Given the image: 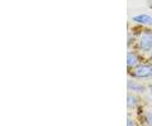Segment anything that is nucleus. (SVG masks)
Wrapping results in <instances>:
<instances>
[{"instance_id":"1","label":"nucleus","mask_w":152,"mask_h":126,"mask_svg":"<svg viewBox=\"0 0 152 126\" xmlns=\"http://www.w3.org/2000/svg\"><path fill=\"white\" fill-rule=\"evenodd\" d=\"M137 43V49L140 53H151L152 52V30L146 28L142 32H140L138 39L136 40Z\"/></svg>"},{"instance_id":"2","label":"nucleus","mask_w":152,"mask_h":126,"mask_svg":"<svg viewBox=\"0 0 152 126\" xmlns=\"http://www.w3.org/2000/svg\"><path fill=\"white\" fill-rule=\"evenodd\" d=\"M129 74L136 80H151L152 78V64L150 62L141 63L140 66L129 71Z\"/></svg>"},{"instance_id":"3","label":"nucleus","mask_w":152,"mask_h":126,"mask_svg":"<svg viewBox=\"0 0 152 126\" xmlns=\"http://www.w3.org/2000/svg\"><path fill=\"white\" fill-rule=\"evenodd\" d=\"M141 60H142V57H141L138 50H128V53H127V68H128V71H131V69L136 68L137 66H140Z\"/></svg>"},{"instance_id":"4","label":"nucleus","mask_w":152,"mask_h":126,"mask_svg":"<svg viewBox=\"0 0 152 126\" xmlns=\"http://www.w3.org/2000/svg\"><path fill=\"white\" fill-rule=\"evenodd\" d=\"M132 22L136 23L138 25H143V27H151L152 25V17L150 14H137V15L132 17Z\"/></svg>"},{"instance_id":"5","label":"nucleus","mask_w":152,"mask_h":126,"mask_svg":"<svg viewBox=\"0 0 152 126\" xmlns=\"http://www.w3.org/2000/svg\"><path fill=\"white\" fill-rule=\"evenodd\" d=\"M127 88H128V91L134 92V93H143L146 91V87L142 83L137 82L134 80H129L127 82Z\"/></svg>"},{"instance_id":"6","label":"nucleus","mask_w":152,"mask_h":126,"mask_svg":"<svg viewBox=\"0 0 152 126\" xmlns=\"http://www.w3.org/2000/svg\"><path fill=\"white\" fill-rule=\"evenodd\" d=\"M140 104V99L138 96L134 93H128L127 95V107L128 109H134Z\"/></svg>"},{"instance_id":"7","label":"nucleus","mask_w":152,"mask_h":126,"mask_svg":"<svg viewBox=\"0 0 152 126\" xmlns=\"http://www.w3.org/2000/svg\"><path fill=\"white\" fill-rule=\"evenodd\" d=\"M143 119H145V122H146L147 126H152V112H147V114H145Z\"/></svg>"},{"instance_id":"8","label":"nucleus","mask_w":152,"mask_h":126,"mask_svg":"<svg viewBox=\"0 0 152 126\" xmlns=\"http://www.w3.org/2000/svg\"><path fill=\"white\" fill-rule=\"evenodd\" d=\"M127 126H134V124H133V120L131 117V115H128V117H127Z\"/></svg>"},{"instance_id":"9","label":"nucleus","mask_w":152,"mask_h":126,"mask_svg":"<svg viewBox=\"0 0 152 126\" xmlns=\"http://www.w3.org/2000/svg\"><path fill=\"white\" fill-rule=\"evenodd\" d=\"M148 62H150V63L152 64V52L150 53V57H148Z\"/></svg>"},{"instance_id":"10","label":"nucleus","mask_w":152,"mask_h":126,"mask_svg":"<svg viewBox=\"0 0 152 126\" xmlns=\"http://www.w3.org/2000/svg\"><path fill=\"white\" fill-rule=\"evenodd\" d=\"M148 91H150V93H151V96H152V83L148 86Z\"/></svg>"}]
</instances>
